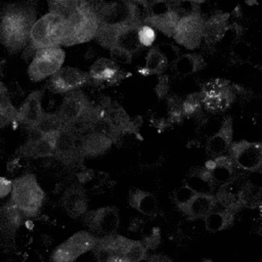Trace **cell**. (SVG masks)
Wrapping results in <instances>:
<instances>
[{
    "label": "cell",
    "mask_w": 262,
    "mask_h": 262,
    "mask_svg": "<svg viewBox=\"0 0 262 262\" xmlns=\"http://www.w3.org/2000/svg\"><path fill=\"white\" fill-rule=\"evenodd\" d=\"M104 115L118 133V136L122 133H131L135 131L134 123H132L127 113L121 106H108L106 111L104 110Z\"/></svg>",
    "instance_id": "obj_31"
},
{
    "label": "cell",
    "mask_w": 262,
    "mask_h": 262,
    "mask_svg": "<svg viewBox=\"0 0 262 262\" xmlns=\"http://www.w3.org/2000/svg\"><path fill=\"white\" fill-rule=\"evenodd\" d=\"M147 249L141 241H131V244L124 256V262H138L145 260Z\"/></svg>",
    "instance_id": "obj_37"
},
{
    "label": "cell",
    "mask_w": 262,
    "mask_h": 262,
    "mask_svg": "<svg viewBox=\"0 0 262 262\" xmlns=\"http://www.w3.org/2000/svg\"><path fill=\"white\" fill-rule=\"evenodd\" d=\"M217 206L215 194L195 192L185 204L179 207L188 219H200L207 216Z\"/></svg>",
    "instance_id": "obj_21"
},
{
    "label": "cell",
    "mask_w": 262,
    "mask_h": 262,
    "mask_svg": "<svg viewBox=\"0 0 262 262\" xmlns=\"http://www.w3.org/2000/svg\"><path fill=\"white\" fill-rule=\"evenodd\" d=\"M204 219L206 229L211 232H216L224 230L232 224L234 220V213L223 208V210L211 211L204 217Z\"/></svg>",
    "instance_id": "obj_32"
},
{
    "label": "cell",
    "mask_w": 262,
    "mask_h": 262,
    "mask_svg": "<svg viewBox=\"0 0 262 262\" xmlns=\"http://www.w3.org/2000/svg\"><path fill=\"white\" fill-rule=\"evenodd\" d=\"M12 181L5 177H0V199L7 196L11 192Z\"/></svg>",
    "instance_id": "obj_46"
},
{
    "label": "cell",
    "mask_w": 262,
    "mask_h": 262,
    "mask_svg": "<svg viewBox=\"0 0 262 262\" xmlns=\"http://www.w3.org/2000/svg\"><path fill=\"white\" fill-rule=\"evenodd\" d=\"M146 261H150V262H165V261H171V259L164 255V254H154L149 257L145 258Z\"/></svg>",
    "instance_id": "obj_48"
},
{
    "label": "cell",
    "mask_w": 262,
    "mask_h": 262,
    "mask_svg": "<svg viewBox=\"0 0 262 262\" xmlns=\"http://www.w3.org/2000/svg\"><path fill=\"white\" fill-rule=\"evenodd\" d=\"M187 1H190L192 3H195V4H200V3H203L205 2V0H187Z\"/></svg>",
    "instance_id": "obj_51"
},
{
    "label": "cell",
    "mask_w": 262,
    "mask_h": 262,
    "mask_svg": "<svg viewBox=\"0 0 262 262\" xmlns=\"http://www.w3.org/2000/svg\"><path fill=\"white\" fill-rule=\"evenodd\" d=\"M42 90H37L28 95L24 103L16 112L15 121L28 129L34 128L44 114L41 105Z\"/></svg>",
    "instance_id": "obj_20"
},
{
    "label": "cell",
    "mask_w": 262,
    "mask_h": 262,
    "mask_svg": "<svg viewBox=\"0 0 262 262\" xmlns=\"http://www.w3.org/2000/svg\"><path fill=\"white\" fill-rule=\"evenodd\" d=\"M67 125L62 121V119L59 117V115L56 114H46L44 113L37 123V125L32 128L37 130L42 135L46 134H53L58 133L60 130H62Z\"/></svg>",
    "instance_id": "obj_35"
},
{
    "label": "cell",
    "mask_w": 262,
    "mask_h": 262,
    "mask_svg": "<svg viewBox=\"0 0 262 262\" xmlns=\"http://www.w3.org/2000/svg\"><path fill=\"white\" fill-rule=\"evenodd\" d=\"M168 89H169V80H168V77L166 75H159V79H158V84L155 88L156 90V93L159 97H163L167 94L168 92Z\"/></svg>",
    "instance_id": "obj_45"
},
{
    "label": "cell",
    "mask_w": 262,
    "mask_h": 262,
    "mask_svg": "<svg viewBox=\"0 0 262 262\" xmlns=\"http://www.w3.org/2000/svg\"><path fill=\"white\" fill-rule=\"evenodd\" d=\"M217 184H222L234 175V163L229 156H217L207 161L204 166Z\"/></svg>",
    "instance_id": "obj_25"
},
{
    "label": "cell",
    "mask_w": 262,
    "mask_h": 262,
    "mask_svg": "<svg viewBox=\"0 0 262 262\" xmlns=\"http://www.w3.org/2000/svg\"><path fill=\"white\" fill-rule=\"evenodd\" d=\"M144 227H145V222H144V220L137 217V218H134L133 220H131L129 229H130L131 231H142Z\"/></svg>",
    "instance_id": "obj_47"
},
{
    "label": "cell",
    "mask_w": 262,
    "mask_h": 262,
    "mask_svg": "<svg viewBox=\"0 0 262 262\" xmlns=\"http://www.w3.org/2000/svg\"><path fill=\"white\" fill-rule=\"evenodd\" d=\"M137 35L140 45L143 46H150L156 40V31L148 25L139 26Z\"/></svg>",
    "instance_id": "obj_42"
},
{
    "label": "cell",
    "mask_w": 262,
    "mask_h": 262,
    "mask_svg": "<svg viewBox=\"0 0 262 262\" xmlns=\"http://www.w3.org/2000/svg\"><path fill=\"white\" fill-rule=\"evenodd\" d=\"M64 32V17L48 12L37 19L30 33L31 48L38 50L45 47L61 45Z\"/></svg>",
    "instance_id": "obj_5"
},
{
    "label": "cell",
    "mask_w": 262,
    "mask_h": 262,
    "mask_svg": "<svg viewBox=\"0 0 262 262\" xmlns=\"http://www.w3.org/2000/svg\"><path fill=\"white\" fill-rule=\"evenodd\" d=\"M98 18L86 0L64 17V32L61 45L72 46L85 43L94 38L98 28Z\"/></svg>",
    "instance_id": "obj_3"
},
{
    "label": "cell",
    "mask_w": 262,
    "mask_h": 262,
    "mask_svg": "<svg viewBox=\"0 0 262 262\" xmlns=\"http://www.w3.org/2000/svg\"><path fill=\"white\" fill-rule=\"evenodd\" d=\"M21 212L10 202L0 206V234L11 237L21 223Z\"/></svg>",
    "instance_id": "obj_29"
},
{
    "label": "cell",
    "mask_w": 262,
    "mask_h": 262,
    "mask_svg": "<svg viewBox=\"0 0 262 262\" xmlns=\"http://www.w3.org/2000/svg\"><path fill=\"white\" fill-rule=\"evenodd\" d=\"M7 101H10L9 95H8V90L4 86V84L0 82V103L7 102Z\"/></svg>",
    "instance_id": "obj_49"
},
{
    "label": "cell",
    "mask_w": 262,
    "mask_h": 262,
    "mask_svg": "<svg viewBox=\"0 0 262 262\" xmlns=\"http://www.w3.org/2000/svg\"><path fill=\"white\" fill-rule=\"evenodd\" d=\"M121 71L116 61L111 58L100 57L90 68L89 77L96 82H107L115 84L120 81Z\"/></svg>",
    "instance_id": "obj_23"
},
{
    "label": "cell",
    "mask_w": 262,
    "mask_h": 262,
    "mask_svg": "<svg viewBox=\"0 0 262 262\" xmlns=\"http://www.w3.org/2000/svg\"><path fill=\"white\" fill-rule=\"evenodd\" d=\"M196 191H194L193 189H191L190 187H188L187 185H183L181 187H179L173 194V200L174 203L176 204V206L179 208L180 206H182L183 204H185Z\"/></svg>",
    "instance_id": "obj_43"
},
{
    "label": "cell",
    "mask_w": 262,
    "mask_h": 262,
    "mask_svg": "<svg viewBox=\"0 0 262 262\" xmlns=\"http://www.w3.org/2000/svg\"><path fill=\"white\" fill-rule=\"evenodd\" d=\"M30 131L31 133L28 141L18 149V152L21 156L33 158L54 156L57 133L42 135L35 129H30Z\"/></svg>",
    "instance_id": "obj_18"
},
{
    "label": "cell",
    "mask_w": 262,
    "mask_h": 262,
    "mask_svg": "<svg viewBox=\"0 0 262 262\" xmlns=\"http://www.w3.org/2000/svg\"><path fill=\"white\" fill-rule=\"evenodd\" d=\"M132 239L112 233L97 237L92 249L95 258L101 262H124V256Z\"/></svg>",
    "instance_id": "obj_12"
},
{
    "label": "cell",
    "mask_w": 262,
    "mask_h": 262,
    "mask_svg": "<svg viewBox=\"0 0 262 262\" xmlns=\"http://www.w3.org/2000/svg\"><path fill=\"white\" fill-rule=\"evenodd\" d=\"M249 180L244 175H233L229 180L222 183L215 194L217 204L233 213L238 211L243 205L241 192Z\"/></svg>",
    "instance_id": "obj_15"
},
{
    "label": "cell",
    "mask_w": 262,
    "mask_h": 262,
    "mask_svg": "<svg viewBox=\"0 0 262 262\" xmlns=\"http://www.w3.org/2000/svg\"><path fill=\"white\" fill-rule=\"evenodd\" d=\"M168 110L171 122H179L184 116L182 110V100L176 96H171L168 99Z\"/></svg>",
    "instance_id": "obj_41"
},
{
    "label": "cell",
    "mask_w": 262,
    "mask_h": 262,
    "mask_svg": "<svg viewBox=\"0 0 262 262\" xmlns=\"http://www.w3.org/2000/svg\"><path fill=\"white\" fill-rule=\"evenodd\" d=\"M144 233L142 235V244L147 250H155L161 243V232L158 227H151L149 229L143 228Z\"/></svg>",
    "instance_id": "obj_39"
},
{
    "label": "cell",
    "mask_w": 262,
    "mask_h": 262,
    "mask_svg": "<svg viewBox=\"0 0 262 262\" xmlns=\"http://www.w3.org/2000/svg\"><path fill=\"white\" fill-rule=\"evenodd\" d=\"M89 74L72 67H61L50 78V86L57 93L79 89L89 81Z\"/></svg>",
    "instance_id": "obj_16"
},
{
    "label": "cell",
    "mask_w": 262,
    "mask_h": 262,
    "mask_svg": "<svg viewBox=\"0 0 262 262\" xmlns=\"http://www.w3.org/2000/svg\"><path fill=\"white\" fill-rule=\"evenodd\" d=\"M232 119L230 117H227L223 121L219 130L208 139L206 144V150L208 155L214 158L226 154L229 145L232 142Z\"/></svg>",
    "instance_id": "obj_22"
},
{
    "label": "cell",
    "mask_w": 262,
    "mask_h": 262,
    "mask_svg": "<svg viewBox=\"0 0 262 262\" xmlns=\"http://www.w3.org/2000/svg\"><path fill=\"white\" fill-rule=\"evenodd\" d=\"M202 95L201 92L191 93L182 100V110L184 116L195 115L202 107Z\"/></svg>",
    "instance_id": "obj_38"
},
{
    "label": "cell",
    "mask_w": 262,
    "mask_h": 262,
    "mask_svg": "<svg viewBox=\"0 0 262 262\" xmlns=\"http://www.w3.org/2000/svg\"><path fill=\"white\" fill-rule=\"evenodd\" d=\"M96 239L97 237L88 231H78L54 250L51 259L55 262L75 261L81 255L92 250Z\"/></svg>",
    "instance_id": "obj_10"
},
{
    "label": "cell",
    "mask_w": 262,
    "mask_h": 262,
    "mask_svg": "<svg viewBox=\"0 0 262 262\" xmlns=\"http://www.w3.org/2000/svg\"><path fill=\"white\" fill-rule=\"evenodd\" d=\"M129 204L136 211L147 216L155 215L158 210L156 196L152 193L139 188H132L130 190Z\"/></svg>",
    "instance_id": "obj_30"
},
{
    "label": "cell",
    "mask_w": 262,
    "mask_h": 262,
    "mask_svg": "<svg viewBox=\"0 0 262 262\" xmlns=\"http://www.w3.org/2000/svg\"><path fill=\"white\" fill-rule=\"evenodd\" d=\"M205 64L206 62L200 54L186 53L178 56L173 66L178 74L186 76L201 71L205 68Z\"/></svg>",
    "instance_id": "obj_33"
},
{
    "label": "cell",
    "mask_w": 262,
    "mask_h": 262,
    "mask_svg": "<svg viewBox=\"0 0 262 262\" xmlns=\"http://www.w3.org/2000/svg\"><path fill=\"white\" fill-rule=\"evenodd\" d=\"M90 101L80 89L67 92L57 114L67 126L72 125L90 105Z\"/></svg>",
    "instance_id": "obj_19"
},
{
    "label": "cell",
    "mask_w": 262,
    "mask_h": 262,
    "mask_svg": "<svg viewBox=\"0 0 262 262\" xmlns=\"http://www.w3.org/2000/svg\"><path fill=\"white\" fill-rule=\"evenodd\" d=\"M10 193L9 202L27 216L37 215L45 198L34 174H26L14 179Z\"/></svg>",
    "instance_id": "obj_4"
},
{
    "label": "cell",
    "mask_w": 262,
    "mask_h": 262,
    "mask_svg": "<svg viewBox=\"0 0 262 262\" xmlns=\"http://www.w3.org/2000/svg\"><path fill=\"white\" fill-rule=\"evenodd\" d=\"M62 205L69 216L78 218L87 211V198L82 187L74 185L68 188L62 196Z\"/></svg>",
    "instance_id": "obj_26"
},
{
    "label": "cell",
    "mask_w": 262,
    "mask_h": 262,
    "mask_svg": "<svg viewBox=\"0 0 262 262\" xmlns=\"http://www.w3.org/2000/svg\"><path fill=\"white\" fill-rule=\"evenodd\" d=\"M184 184L196 192L213 193L217 183L205 167H196L188 172L184 179Z\"/></svg>",
    "instance_id": "obj_28"
},
{
    "label": "cell",
    "mask_w": 262,
    "mask_h": 262,
    "mask_svg": "<svg viewBox=\"0 0 262 262\" xmlns=\"http://www.w3.org/2000/svg\"><path fill=\"white\" fill-rule=\"evenodd\" d=\"M132 1L140 5H146V0H132Z\"/></svg>",
    "instance_id": "obj_50"
},
{
    "label": "cell",
    "mask_w": 262,
    "mask_h": 262,
    "mask_svg": "<svg viewBox=\"0 0 262 262\" xmlns=\"http://www.w3.org/2000/svg\"><path fill=\"white\" fill-rule=\"evenodd\" d=\"M201 95L203 105L211 113L226 111L234 99V91L229 81L224 79H214L205 83Z\"/></svg>",
    "instance_id": "obj_8"
},
{
    "label": "cell",
    "mask_w": 262,
    "mask_h": 262,
    "mask_svg": "<svg viewBox=\"0 0 262 262\" xmlns=\"http://www.w3.org/2000/svg\"><path fill=\"white\" fill-rule=\"evenodd\" d=\"M145 6L143 25H148L163 34L172 37L179 16L172 8L170 0H154Z\"/></svg>",
    "instance_id": "obj_7"
},
{
    "label": "cell",
    "mask_w": 262,
    "mask_h": 262,
    "mask_svg": "<svg viewBox=\"0 0 262 262\" xmlns=\"http://www.w3.org/2000/svg\"><path fill=\"white\" fill-rule=\"evenodd\" d=\"M99 24L113 26L143 25L144 10L132 0H86Z\"/></svg>",
    "instance_id": "obj_2"
},
{
    "label": "cell",
    "mask_w": 262,
    "mask_h": 262,
    "mask_svg": "<svg viewBox=\"0 0 262 262\" xmlns=\"http://www.w3.org/2000/svg\"><path fill=\"white\" fill-rule=\"evenodd\" d=\"M204 17L200 10L180 17L173 33V39L187 49H195L203 39Z\"/></svg>",
    "instance_id": "obj_11"
},
{
    "label": "cell",
    "mask_w": 262,
    "mask_h": 262,
    "mask_svg": "<svg viewBox=\"0 0 262 262\" xmlns=\"http://www.w3.org/2000/svg\"><path fill=\"white\" fill-rule=\"evenodd\" d=\"M36 13L27 4L8 5L0 17V42L11 52H17L30 40V33Z\"/></svg>",
    "instance_id": "obj_1"
},
{
    "label": "cell",
    "mask_w": 262,
    "mask_h": 262,
    "mask_svg": "<svg viewBox=\"0 0 262 262\" xmlns=\"http://www.w3.org/2000/svg\"><path fill=\"white\" fill-rule=\"evenodd\" d=\"M79 135L68 126L60 130L56 136L54 156L66 164L73 163L82 157L80 149L81 138Z\"/></svg>",
    "instance_id": "obj_17"
},
{
    "label": "cell",
    "mask_w": 262,
    "mask_h": 262,
    "mask_svg": "<svg viewBox=\"0 0 262 262\" xmlns=\"http://www.w3.org/2000/svg\"><path fill=\"white\" fill-rule=\"evenodd\" d=\"M139 26L141 25H128L122 28L118 34L115 46L124 48L132 54L136 52L140 47L137 35Z\"/></svg>",
    "instance_id": "obj_34"
},
{
    "label": "cell",
    "mask_w": 262,
    "mask_h": 262,
    "mask_svg": "<svg viewBox=\"0 0 262 262\" xmlns=\"http://www.w3.org/2000/svg\"><path fill=\"white\" fill-rule=\"evenodd\" d=\"M111 50V57L117 63H130L132 60V53L119 46H114Z\"/></svg>",
    "instance_id": "obj_44"
},
{
    "label": "cell",
    "mask_w": 262,
    "mask_h": 262,
    "mask_svg": "<svg viewBox=\"0 0 262 262\" xmlns=\"http://www.w3.org/2000/svg\"><path fill=\"white\" fill-rule=\"evenodd\" d=\"M16 110L10 101L0 103V128L15 121Z\"/></svg>",
    "instance_id": "obj_40"
},
{
    "label": "cell",
    "mask_w": 262,
    "mask_h": 262,
    "mask_svg": "<svg viewBox=\"0 0 262 262\" xmlns=\"http://www.w3.org/2000/svg\"><path fill=\"white\" fill-rule=\"evenodd\" d=\"M64 58L66 52L60 46H51L36 50L28 69L30 79L38 82L53 75L61 68Z\"/></svg>",
    "instance_id": "obj_6"
},
{
    "label": "cell",
    "mask_w": 262,
    "mask_h": 262,
    "mask_svg": "<svg viewBox=\"0 0 262 262\" xmlns=\"http://www.w3.org/2000/svg\"><path fill=\"white\" fill-rule=\"evenodd\" d=\"M227 152L234 165L243 171L256 172L261 169L262 145L260 142L247 140L231 142Z\"/></svg>",
    "instance_id": "obj_9"
},
{
    "label": "cell",
    "mask_w": 262,
    "mask_h": 262,
    "mask_svg": "<svg viewBox=\"0 0 262 262\" xmlns=\"http://www.w3.org/2000/svg\"><path fill=\"white\" fill-rule=\"evenodd\" d=\"M49 7V12L57 13L67 17L80 3L81 0H46Z\"/></svg>",
    "instance_id": "obj_36"
},
{
    "label": "cell",
    "mask_w": 262,
    "mask_h": 262,
    "mask_svg": "<svg viewBox=\"0 0 262 262\" xmlns=\"http://www.w3.org/2000/svg\"><path fill=\"white\" fill-rule=\"evenodd\" d=\"M178 49L172 44L163 43L154 46L147 52L145 63L138 69V73L143 76L161 75L169 64H174L178 58Z\"/></svg>",
    "instance_id": "obj_13"
},
{
    "label": "cell",
    "mask_w": 262,
    "mask_h": 262,
    "mask_svg": "<svg viewBox=\"0 0 262 262\" xmlns=\"http://www.w3.org/2000/svg\"><path fill=\"white\" fill-rule=\"evenodd\" d=\"M228 13H216L204 19L203 38L207 43L214 44L222 40L228 30Z\"/></svg>",
    "instance_id": "obj_24"
},
{
    "label": "cell",
    "mask_w": 262,
    "mask_h": 262,
    "mask_svg": "<svg viewBox=\"0 0 262 262\" xmlns=\"http://www.w3.org/2000/svg\"><path fill=\"white\" fill-rule=\"evenodd\" d=\"M84 223L89 230L97 235L116 233L119 224V212L115 207H103L85 213Z\"/></svg>",
    "instance_id": "obj_14"
},
{
    "label": "cell",
    "mask_w": 262,
    "mask_h": 262,
    "mask_svg": "<svg viewBox=\"0 0 262 262\" xmlns=\"http://www.w3.org/2000/svg\"><path fill=\"white\" fill-rule=\"evenodd\" d=\"M113 144V140L102 134L90 131L81 138L80 149L82 157H97L104 154Z\"/></svg>",
    "instance_id": "obj_27"
}]
</instances>
